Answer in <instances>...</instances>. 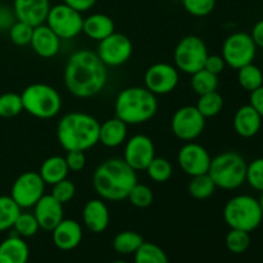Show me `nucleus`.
I'll use <instances>...</instances> for the list:
<instances>
[{"label": "nucleus", "mask_w": 263, "mask_h": 263, "mask_svg": "<svg viewBox=\"0 0 263 263\" xmlns=\"http://www.w3.org/2000/svg\"><path fill=\"white\" fill-rule=\"evenodd\" d=\"M157 95L145 86H130L118 92L115 102V116L126 125H141L156 116Z\"/></svg>", "instance_id": "20e7f679"}, {"label": "nucleus", "mask_w": 263, "mask_h": 263, "mask_svg": "<svg viewBox=\"0 0 263 263\" xmlns=\"http://www.w3.org/2000/svg\"><path fill=\"white\" fill-rule=\"evenodd\" d=\"M128 202L136 208H148L153 204L154 194L153 190L145 184H139L136 182L127 197Z\"/></svg>", "instance_id": "4c0bfd02"}, {"label": "nucleus", "mask_w": 263, "mask_h": 263, "mask_svg": "<svg viewBox=\"0 0 263 263\" xmlns=\"http://www.w3.org/2000/svg\"><path fill=\"white\" fill-rule=\"evenodd\" d=\"M251 36H252V39H253V41H254V44H256L257 48L263 49V20L258 21V22L253 26Z\"/></svg>", "instance_id": "09e8293b"}, {"label": "nucleus", "mask_w": 263, "mask_h": 263, "mask_svg": "<svg viewBox=\"0 0 263 263\" xmlns=\"http://www.w3.org/2000/svg\"><path fill=\"white\" fill-rule=\"evenodd\" d=\"M138 182V175L122 158H109L97 167L92 174L95 193L108 202L127 199L128 193Z\"/></svg>", "instance_id": "f03ea898"}, {"label": "nucleus", "mask_w": 263, "mask_h": 263, "mask_svg": "<svg viewBox=\"0 0 263 263\" xmlns=\"http://www.w3.org/2000/svg\"><path fill=\"white\" fill-rule=\"evenodd\" d=\"M238 82L241 89L252 92L263 85V72L256 64H247V66L238 69Z\"/></svg>", "instance_id": "7c9ffc66"}, {"label": "nucleus", "mask_w": 263, "mask_h": 263, "mask_svg": "<svg viewBox=\"0 0 263 263\" xmlns=\"http://www.w3.org/2000/svg\"><path fill=\"white\" fill-rule=\"evenodd\" d=\"M22 208L10 195H0V233L13 228Z\"/></svg>", "instance_id": "c756f323"}, {"label": "nucleus", "mask_w": 263, "mask_h": 263, "mask_svg": "<svg viewBox=\"0 0 263 263\" xmlns=\"http://www.w3.org/2000/svg\"><path fill=\"white\" fill-rule=\"evenodd\" d=\"M133 41L125 33L113 32L98 44L95 53L107 67H120L127 63L133 57Z\"/></svg>", "instance_id": "9b49d317"}, {"label": "nucleus", "mask_w": 263, "mask_h": 263, "mask_svg": "<svg viewBox=\"0 0 263 263\" xmlns=\"http://www.w3.org/2000/svg\"><path fill=\"white\" fill-rule=\"evenodd\" d=\"M63 80L66 89L73 97L87 99L104 90L108 69L95 51L80 49L72 53L67 61Z\"/></svg>", "instance_id": "f257e3e1"}, {"label": "nucleus", "mask_w": 263, "mask_h": 263, "mask_svg": "<svg viewBox=\"0 0 263 263\" xmlns=\"http://www.w3.org/2000/svg\"><path fill=\"white\" fill-rule=\"evenodd\" d=\"M97 2L98 0H63L64 4L73 8V9L79 10L80 13H84V12H87V10H90L95 4H97Z\"/></svg>", "instance_id": "de8ad7c7"}, {"label": "nucleus", "mask_w": 263, "mask_h": 263, "mask_svg": "<svg viewBox=\"0 0 263 263\" xmlns=\"http://www.w3.org/2000/svg\"><path fill=\"white\" fill-rule=\"evenodd\" d=\"M127 126L115 116L100 123L99 143L107 148H117L127 140Z\"/></svg>", "instance_id": "b1692460"}, {"label": "nucleus", "mask_w": 263, "mask_h": 263, "mask_svg": "<svg viewBox=\"0 0 263 263\" xmlns=\"http://www.w3.org/2000/svg\"><path fill=\"white\" fill-rule=\"evenodd\" d=\"M61 39L46 23L33 27L31 48L41 58H53L61 50Z\"/></svg>", "instance_id": "412c9836"}, {"label": "nucleus", "mask_w": 263, "mask_h": 263, "mask_svg": "<svg viewBox=\"0 0 263 263\" xmlns=\"http://www.w3.org/2000/svg\"><path fill=\"white\" fill-rule=\"evenodd\" d=\"M116 32V26L112 18L104 13H92L84 18L82 23V33L90 37L91 40L102 41Z\"/></svg>", "instance_id": "5701e85b"}, {"label": "nucleus", "mask_w": 263, "mask_h": 263, "mask_svg": "<svg viewBox=\"0 0 263 263\" xmlns=\"http://www.w3.org/2000/svg\"><path fill=\"white\" fill-rule=\"evenodd\" d=\"M100 123L85 112H69L59 120L57 139L66 152H86L99 143Z\"/></svg>", "instance_id": "7ed1b4c3"}, {"label": "nucleus", "mask_w": 263, "mask_h": 263, "mask_svg": "<svg viewBox=\"0 0 263 263\" xmlns=\"http://www.w3.org/2000/svg\"><path fill=\"white\" fill-rule=\"evenodd\" d=\"M54 246L61 251H72L81 244L84 231L76 220H63L50 231Z\"/></svg>", "instance_id": "aec40b11"}, {"label": "nucleus", "mask_w": 263, "mask_h": 263, "mask_svg": "<svg viewBox=\"0 0 263 263\" xmlns=\"http://www.w3.org/2000/svg\"><path fill=\"white\" fill-rule=\"evenodd\" d=\"M112 263H128V262H126V261H115V262H112Z\"/></svg>", "instance_id": "3c124183"}, {"label": "nucleus", "mask_w": 263, "mask_h": 263, "mask_svg": "<svg viewBox=\"0 0 263 263\" xmlns=\"http://www.w3.org/2000/svg\"><path fill=\"white\" fill-rule=\"evenodd\" d=\"M246 182L257 192H263V158L253 159L247 164Z\"/></svg>", "instance_id": "a19ab883"}, {"label": "nucleus", "mask_w": 263, "mask_h": 263, "mask_svg": "<svg viewBox=\"0 0 263 263\" xmlns=\"http://www.w3.org/2000/svg\"><path fill=\"white\" fill-rule=\"evenodd\" d=\"M12 229H14L15 235L26 239L35 236L37 231L40 230V226H39V222L33 213L21 212Z\"/></svg>", "instance_id": "c9c22d12"}, {"label": "nucleus", "mask_w": 263, "mask_h": 263, "mask_svg": "<svg viewBox=\"0 0 263 263\" xmlns=\"http://www.w3.org/2000/svg\"><path fill=\"white\" fill-rule=\"evenodd\" d=\"M30 248L23 238L12 235L0 243V263H27Z\"/></svg>", "instance_id": "393cba45"}, {"label": "nucleus", "mask_w": 263, "mask_h": 263, "mask_svg": "<svg viewBox=\"0 0 263 263\" xmlns=\"http://www.w3.org/2000/svg\"><path fill=\"white\" fill-rule=\"evenodd\" d=\"M182 7L193 17H207L213 12L216 0H181Z\"/></svg>", "instance_id": "ea45409f"}, {"label": "nucleus", "mask_w": 263, "mask_h": 263, "mask_svg": "<svg viewBox=\"0 0 263 263\" xmlns=\"http://www.w3.org/2000/svg\"><path fill=\"white\" fill-rule=\"evenodd\" d=\"M211 161L212 157L210 152L195 141L185 143L177 153V163L180 168L190 177L208 174Z\"/></svg>", "instance_id": "dca6fc26"}, {"label": "nucleus", "mask_w": 263, "mask_h": 263, "mask_svg": "<svg viewBox=\"0 0 263 263\" xmlns=\"http://www.w3.org/2000/svg\"><path fill=\"white\" fill-rule=\"evenodd\" d=\"M249 104L257 110L259 116L263 120V85L258 89L253 90L251 92V97H249Z\"/></svg>", "instance_id": "49530a36"}, {"label": "nucleus", "mask_w": 263, "mask_h": 263, "mask_svg": "<svg viewBox=\"0 0 263 263\" xmlns=\"http://www.w3.org/2000/svg\"><path fill=\"white\" fill-rule=\"evenodd\" d=\"M247 162L236 152H223L213 157L208 175L216 187L223 190H235L246 182Z\"/></svg>", "instance_id": "423d86ee"}, {"label": "nucleus", "mask_w": 263, "mask_h": 263, "mask_svg": "<svg viewBox=\"0 0 263 263\" xmlns=\"http://www.w3.org/2000/svg\"><path fill=\"white\" fill-rule=\"evenodd\" d=\"M223 220L230 229L252 233L263 221L258 199L252 195H235L223 207Z\"/></svg>", "instance_id": "0eeeda50"}, {"label": "nucleus", "mask_w": 263, "mask_h": 263, "mask_svg": "<svg viewBox=\"0 0 263 263\" xmlns=\"http://www.w3.org/2000/svg\"><path fill=\"white\" fill-rule=\"evenodd\" d=\"M179 81V69L166 62L152 64L144 73V86L154 95L171 94L177 87Z\"/></svg>", "instance_id": "4468645a"}, {"label": "nucleus", "mask_w": 263, "mask_h": 263, "mask_svg": "<svg viewBox=\"0 0 263 263\" xmlns=\"http://www.w3.org/2000/svg\"><path fill=\"white\" fill-rule=\"evenodd\" d=\"M234 130L241 138H253L262 127V117L251 104L241 105L234 115Z\"/></svg>", "instance_id": "4be33fe9"}, {"label": "nucleus", "mask_w": 263, "mask_h": 263, "mask_svg": "<svg viewBox=\"0 0 263 263\" xmlns=\"http://www.w3.org/2000/svg\"><path fill=\"white\" fill-rule=\"evenodd\" d=\"M225 67H226V63L225 61H223L222 55H218V54H208L203 68L207 69V71L211 72V73L217 74L218 76L220 73H222Z\"/></svg>", "instance_id": "c03bdc74"}, {"label": "nucleus", "mask_w": 263, "mask_h": 263, "mask_svg": "<svg viewBox=\"0 0 263 263\" xmlns=\"http://www.w3.org/2000/svg\"><path fill=\"white\" fill-rule=\"evenodd\" d=\"M258 202H259V205H261V211H262V216H263V192L261 194V198L258 199Z\"/></svg>", "instance_id": "8fccbe9b"}, {"label": "nucleus", "mask_w": 263, "mask_h": 263, "mask_svg": "<svg viewBox=\"0 0 263 263\" xmlns=\"http://www.w3.org/2000/svg\"><path fill=\"white\" fill-rule=\"evenodd\" d=\"M17 21L13 9L7 7H0V31H9L13 23Z\"/></svg>", "instance_id": "a18cd8bd"}, {"label": "nucleus", "mask_w": 263, "mask_h": 263, "mask_svg": "<svg viewBox=\"0 0 263 263\" xmlns=\"http://www.w3.org/2000/svg\"><path fill=\"white\" fill-rule=\"evenodd\" d=\"M23 112V103L21 94L4 92L0 95V117L13 118Z\"/></svg>", "instance_id": "f704fd0d"}, {"label": "nucleus", "mask_w": 263, "mask_h": 263, "mask_svg": "<svg viewBox=\"0 0 263 263\" xmlns=\"http://www.w3.org/2000/svg\"><path fill=\"white\" fill-rule=\"evenodd\" d=\"M208 49L204 40L197 35H187L177 43L174 50V66L179 72L193 74L203 69Z\"/></svg>", "instance_id": "6e6552de"}, {"label": "nucleus", "mask_w": 263, "mask_h": 263, "mask_svg": "<svg viewBox=\"0 0 263 263\" xmlns=\"http://www.w3.org/2000/svg\"><path fill=\"white\" fill-rule=\"evenodd\" d=\"M46 184L39 172H22L14 180L10 189V197L21 208H32L37 200L45 194Z\"/></svg>", "instance_id": "f8f14e48"}, {"label": "nucleus", "mask_w": 263, "mask_h": 263, "mask_svg": "<svg viewBox=\"0 0 263 263\" xmlns=\"http://www.w3.org/2000/svg\"><path fill=\"white\" fill-rule=\"evenodd\" d=\"M23 110L39 120L57 117L62 109V97L58 90L44 82L31 84L21 92Z\"/></svg>", "instance_id": "39448f33"}, {"label": "nucleus", "mask_w": 263, "mask_h": 263, "mask_svg": "<svg viewBox=\"0 0 263 263\" xmlns=\"http://www.w3.org/2000/svg\"><path fill=\"white\" fill-rule=\"evenodd\" d=\"M216 185L208 174L193 176L187 184V192L193 198L199 200L208 199L216 192Z\"/></svg>", "instance_id": "cd10ccee"}, {"label": "nucleus", "mask_w": 263, "mask_h": 263, "mask_svg": "<svg viewBox=\"0 0 263 263\" xmlns=\"http://www.w3.org/2000/svg\"><path fill=\"white\" fill-rule=\"evenodd\" d=\"M110 221L109 208L102 198L87 200L82 210V222L85 228L94 234H100L108 229Z\"/></svg>", "instance_id": "6ab92c4d"}, {"label": "nucleus", "mask_w": 263, "mask_h": 263, "mask_svg": "<svg viewBox=\"0 0 263 263\" xmlns=\"http://www.w3.org/2000/svg\"><path fill=\"white\" fill-rule=\"evenodd\" d=\"M45 23L61 40H71L82 33L84 17L79 10L61 3L50 8Z\"/></svg>", "instance_id": "9d476101"}, {"label": "nucleus", "mask_w": 263, "mask_h": 263, "mask_svg": "<svg viewBox=\"0 0 263 263\" xmlns=\"http://www.w3.org/2000/svg\"><path fill=\"white\" fill-rule=\"evenodd\" d=\"M145 172L152 181L163 184V182H167L172 177L174 167H172L171 162L168 159L162 158V157H154L153 161L146 167Z\"/></svg>", "instance_id": "72a5a7b5"}, {"label": "nucleus", "mask_w": 263, "mask_h": 263, "mask_svg": "<svg viewBox=\"0 0 263 263\" xmlns=\"http://www.w3.org/2000/svg\"><path fill=\"white\" fill-rule=\"evenodd\" d=\"M205 128V118L195 105H184L174 113L171 118V130L182 141H194Z\"/></svg>", "instance_id": "ddd939ff"}, {"label": "nucleus", "mask_w": 263, "mask_h": 263, "mask_svg": "<svg viewBox=\"0 0 263 263\" xmlns=\"http://www.w3.org/2000/svg\"><path fill=\"white\" fill-rule=\"evenodd\" d=\"M223 104H225V102H223L222 95L216 90V91L199 95V99H198L195 107L199 110L200 115L207 120V118H212L220 115Z\"/></svg>", "instance_id": "c85d7f7f"}, {"label": "nucleus", "mask_w": 263, "mask_h": 263, "mask_svg": "<svg viewBox=\"0 0 263 263\" xmlns=\"http://www.w3.org/2000/svg\"><path fill=\"white\" fill-rule=\"evenodd\" d=\"M9 33L10 41L17 46H26L30 45L31 39H32L33 27L22 22V21H15L12 25V27L8 31Z\"/></svg>", "instance_id": "58836bf2"}, {"label": "nucleus", "mask_w": 263, "mask_h": 263, "mask_svg": "<svg viewBox=\"0 0 263 263\" xmlns=\"http://www.w3.org/2000/svg\"><path fill=\"white\" fill-rule=\"evenodd\" d=\"M256 53L257 46L251 33L234 32L223 41L221 55L226 66L239 69L247 64L253 63Z\"/></svg>", "instance_id": "1a4fd4ad"}, {"label": "nucleus", "mask_w": 263, "mask_h": 263, "mask_svg": "<svg viewBox=\"0 0 263 263\" xmlns=\"http://www.w3.org/2000/svg\"><path fill=\"white\" fill-rule=\"evenodd\" d=\"M50 194L62 204H66V203L71 202L76 195V185L69 179H64L51 186Z\"/></svg>", "instance_id": "79ce46f5"}, {"label": "nucleus", "mask_w": 263, "mask_h": 263, "mask_svg": "<svg viewBox=\"0 0 263 263\" xmlns=\"http://www.w3.org/2000/svg\"><path fill=\"white\" fill-rule=\"evenodd\" d=\"M190 85H192V89L194 90L195 94L198 95L216 91L218 89V76L203 68L192 74Z\"/></svg>", "instance_id": "473e14b6"}, {"label": "nucleus", "mask_w": 263, "mask_h": 263, "mask_svg": "<svg viewBox=\"0 0 263 263\" xmlns=\"http://www.w3.org/2000/svg\"><path fill=\"white\" fill-rule=\"evenodd\" d=\"M50 0H14L13 12L18 21L36 27L44 25L50 10Z\"/></svg>", "instance_id": "a211bd4d"}, {"label": "nucleus", "mask_w": 263, "mask_h": 263, "mask_svg": "<svg viewBox=\"0 0 263 263\" xmlns=\"http://www.w3.org/2000/svg\"><path fill=\"white\" fill-rule=\"evenodd\" d=\"M134 263H168V257L159 246L144 241L134 253Z\"/></svg>", "instance_id": "2f4dec72"}, {"label": "nucleus", "mask_w": 263, "mask_h": 263, "mask_svg": "<svg viewBox=\"0 0 263 263\" xmlns=\"http://www.w3.org/2000/svg\"><path fill=\"white\" fill-rule=\"evenodd\" d=\"M32 208L41 230L51 231L64 218L63 204L51 194H44Z\"/></svg>", "instance_id": "f3484780"}, {"label": "nucleus", "mask_w": 263, "mask_h": 263, "mask_svg": "<svg viewBox=\"0 0 263 263\" xmlns=\"http://www.w3.org/2000/svg\"><path fill=\"white\" fill-rule=\"evenodd\" d=\"M68 174V166H67L64 157L62 156L49 157L41 163L40 170H39V175L44 180V182L46 185H51V186L57 182L67 179Z\"/></svg>", "instance_id": "a878e982"}, {"label": "nucleus", "mask_w": 263, "mask_h": 263, "mask_svg": "<svg viewBox=\"0 0 263 263\" xmlns=\"http://www.w3.org/2000/svg\"><path fill=\"white\" fill-rule=\"evenodd\" d=\"M154 157H156V146L149 136L144 134H136L126 140L122 159L134 171H145Z\"/></svg>", "instance_id": "2eb2a0df"}, {"label": "nucleus", "mask_w": 263, "mask_h": 263, "mask_svg": "<svg viewBox=\"0 0 263 263\" xmlns=\"http://www.w3.org/2000/svg\"><path fill=\"white\" fill-rule=\"evenodd\" d=\"M251 233H247L243 230H236V229H230L225 239L226 247L229 251L234 254H241L248 251L251 246Z\"/></svg>", "instance_id": "e433bc0d"}, {"label": "nucleus", "mask_w": 263, "mask_h": 263, "mask_svg": "<svg viewBox=\"0 0 263 263\" xmlns=\"http://www.w3.org/2000/svg\"><path fill=\"white\" fill-rule=\"evenodd\" d=\"M143 243L144 238L140 234L133 230H125L121 231L115 236L112 246L117 253L128 256V254L135 253Z\"/></svg>", "instance_id": "bb28decb"}, {"label": "nucleus", "mask_w": 263, "mask_h": 263, "mask_svg": "<svg viewBox=\"0 0 263 263\" xmlns=\"http://www.w3.org/2000/svg\"><path fill=\"white\" fill-rule=\"evenodd\" d=\"M64 159H66V163L68 166L69 172H81L85 168V166H86V156H85V152H67Z\"/></svg>", "instance_id": "37998d69"}]
</instances>
